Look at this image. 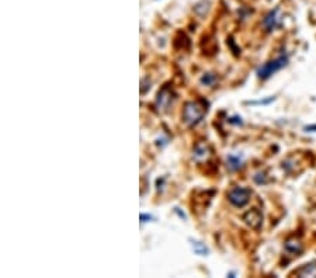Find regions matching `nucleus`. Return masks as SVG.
Listing matches in <instances>:
<instances>
[{
    "label": "nucleus",
    "mask_w": 316,
    "mask_h": 278,
    "mask_svg": "<svg viewBox=\"0 0 316 278\" xmlns=\"http://www.w3.org/2000/svg\"><path fill=\"white\" fill-rule=\"evenodd\" d=\"M208 107H210V103L204 100V99H198V100H194V102L186 103L184 108H183V114H181L183 122L188 127L198 125L207 115Z\"/></svg>",
    "instance_id": "f257e3e1"
},
{
    "label": "nucleus",
    "mask_w": 316,
    "mask_h": 278,
    "mask_svg": "<svg viewBox=\"0 0 316 278\" xmlns=\"http://www.w3.org/2000/svg\"><path fill=\"white\" fill-rule=\"evenodd\" d=\"M287 64H288V56H279V58H276L273 61H269V62H266L263 66H260L257 69V76H259V79L266 80V79L271 77L274 73H277L279 70H281L284 66H287Z\"/></svg>",
    "instance_id": "f03ea898"
},
{
    "label": "nucleus",
    "mask_w": 316,
    "mask_h": 278,
    "mask_svg": "<svg viewBox=\"0 0 316 278\" xmlns=\"http://www.w3.org/2000/svg\"><path fill=\"white\" fill-rule=\"evenodd\" d=\"M251 197V191L246 187H233L232 190L228 193V201L236 207V208H243L245 205L249 204Z\"/></svg>",
    "instance_id": "7ed1b4c3"
},
{
    "label": "nucleus",
    "mask_w": 316,
    "mask_h": 278,
    "mask_svg": "<svg viewBox=\"0 0 316 278\" xmlns=\"http://www.w3.org/2000/svg\"><path fill=\"white\" fill-rule=\"evenodd\" d=\"M176 99V94L173 92V89L170 86H165L160 92L158 93V97H156V105H158L159 110L162 111H168L169 107L173 104Z\"/></svg>",
    "instance_id": "20e7f679"
},
{
    "label": "nucleus",
    "mask_w": 316,
    "mask_h": 278,
    "mask_svg": "<svg viewBox=\"0 0 316 278\" xmlns=\"http://www.w3.org/2000/svg\"><path fill=\"white\" fill-rule=\"evenodd\" d=\"M243 221L247 226H250L251 229L257 231V229H260L261 223H263V215L257 208H253L243 215Z\"/></svg>",
    "instance_id": "39448f33"
},
{
    "label": "nucleus",
    "mask_w": 316,
    "mask_h": 278,
    "mask_svg": "<svg viewBox=\"0 0 316 278\" xmlns=\"http://www.w3.org/2000/svg\"><path fill=\"white\" fill-rule=\"evenodd\" d=\"M279 13H280L279 9H274V10H271L269 14L264 17V20H263V27L266 28V31L271 33V31H274L276 28L279 27L280 26Z\"/></svg>",
    "instance_id": "423d86ee"
},
{
    "label": "nucleus",
    "mask_w": 316,
    "mask_h": 278,
    "mask_svg": "<svg viewBox=\"0 0 316 278\" xmlns=\"http://www.w3.org/2000/svg\"><path fill=\"white\" fill-rule=\"evenodd\" d=\"M294 276L297 277H316V263L304 264L299 269L294 271Z\"/></svg>",
    "instance_id": "0eeeda50"
},
{
    "label": "nucleus",
    "mask_w": 316,
    "mask_h": 278,
    "mask_svg": "<svg viewBox=\"0 0 316 278\" xmlns=\"http://www.w3.org/2000/svg\"><path fill=\"white\" fill-rule=\"evenodd\" d=\"M284 247H285V250L291 253V254H294V256H298V254H301L302 250H304V246H302V243L295 239V238H292V239H288V241L285 242V244H284Z\"/></svg>",
    "instance_id": "6e6552de"
},
{
    "label": "nucleus",
    "mask_w": 316,
    "mask_h": 278,
    "mask_svg": "<svg viewBox=\"0 0 316 278\" xmlns=\"http://www.w3.org/2000/svg\"><path fill=\"white\" fill-rule=\"evenodd\" d=\"M210 155V148L204 145V143H198L197 146L193 150V156L197 160H203V159H207V156Z\"/></svg>",
    "instance_id": "1a4fd4ad"
},
{
    "label": "nucleus",
    "mask_w": 316,
    "mask_h": 278,
    "mask_svg": "<svg viewBox=\"0 0 316 278\" xmlns=\"http://www.w3.org/2000/svg\"><path fill=\"white\" fill-rule=\"evenodd\" d=\"M200 83L203 86H208V87H212L215 84L218 83V76L215 73H204L200 79Z\"/></svg>",
    "instance_id": "9d476101"
},
{
    "label": "nucleus",
    "mask_w": 316,
    "mask_h": 278,
    "mask_svg": "<svg viewBox=\"0 0 316 278\" xmlns=\"http://www.w3.org/2000/svg\"><path fill=\"white\" fill-rule=\"evenodd\" d=\"M191 247H193V250L197 254H200V256H207L210 250H208V247L203 244L201 242H197V241H191Z\"/></svg>",
    "instance_id": "9b49d317"
},
{
    "label": "nucleus",
    "mask_w": 316,
    "mask_h": 278,
    "mask_svg": "<svg viewBox=\"0 0 316 278\" xmlns=\"http://www.w3.org/2000/svg\"><path fill=\"white\" fill-rule=\"evenodd\" d=\"M242 159L239 158V156H233L231 155L229 158H228V166L231 167L232 170H239L241 167H242Z\"/></svg>",
    "instance_id": "f8f14e48"
},
{
    "label": "nucleus",
    "mask_w": 316,
    "mask_h": 278,
    "mask_svg": "<svg viewBox=\"0 0 316 278\" xmlns=\"http://www.w3.org/2000/svg\"><path fill=\"white\" fill-rule=\"evenodd\" d=\"M228 122H229V124H235V125H242L243 124V121L241 117H232V118H229V120H228Z\"/></svg>",
    "instance_id": "ddd939ff"
},
{
    "label": "nucleus",
    "mask_w": 316,
    "mask_h": 278,
    "mask_svg": "<svg viewBox=\"0 0 316 278\" xmlns=\"http://www.w3.org/2000/svg\"><path fill=\"white\" fill-rule=\"evenodd\" d=\"M153 219V216L152 215H149V213H140V222H149V221H152Z\"/></svg>",
    "instance_id": "4468645a"
},
{
    "label": "nucleus",
    "mask_w": 316,
    "mask_h": 278,
    "mask_svg": "<svg viewBox=\"0 0 316 278\" xmlns=\"http://www.w3.org/2000/svg\"><path fill=\"white\" fill-rule=\"evenodd\" d=\"M274 97H270L269 100H263V102H247V104H269L270 102H273Z\"/></svg>",
    "instance_id": "2eb2a0df"
},
{
    "label": "nucleus",
    "mask_w": 316,
    "mask_h": 278,
    "mask_svg": "<svg viewBox=\"0 0 316 278\" xmlns=\"http://www.w3.org/2000/svg\"><path fill=\"white\" fill-rule=\"evenodd\" d=\"M305 131H307V132H316V124L305 127Z\"/></svg>",
    "instance_id": "dca6fc26"
}]
</instances>
